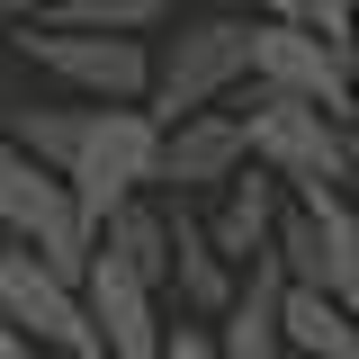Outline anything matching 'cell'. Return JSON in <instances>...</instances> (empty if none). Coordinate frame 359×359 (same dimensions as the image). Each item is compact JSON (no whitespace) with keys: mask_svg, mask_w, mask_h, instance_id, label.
I'll return each instance as SVG.
<instances>
[{"mask_svg":"<svg viewBox=\"0 0 359 359\" xmlns=\"http://www.w3.org/2000/svg\"><path fill=\"white\" fill-rule=\"evenodd\" d=\"M18 63L63 81L81 108H144L153 99V45L144 36H90V27H18Z\"/></svg>","mask_w":359,"mask_h":359,"instance_id":"277c9868","label":"cell"},{"mask_svg":"<svg viewBox=\"0 0 359 359\" xmlns=\"http://www.w3.org/2000/svg\"><path fill=\"white\" fill-rule=\"evenodd\" d=\"M287 351L297 359H359V323L341 297H323V287H287Z\"/></svg>","mask_w":359,"mask_h":359,"instance_id":"4fadbf2b","label":"cell"},{"mask_svg":"<svg viewBox=\"0 0 359 359\" xmlns=\"http://www.w3.org/2000/svg\"><path fill=\"white\" fill-rule=\"evenodd\" d=\"M233 81H252V18H189L180 36L153 45V117L180 126L198 108H216Z\"/></svg>","mask_w":359,"mask_h":359,"instance_id":"5b68a950","label":"cell"},{"mask_svg":"<svg viewBox=\"0 0 359 359\" xmlns=\"http://www.w3.org/2000/svg\"><path fill=\"white\" fill-rule=\"evenodd\" d=\"M171 287H180V306H189V314H216V323H224V306L243 297V269L216 252V233L189 216L180 198H171Z\"/></svg>","mask_w":359,"mask_h":359,"instance_id":"8fae6325","label":"cell"},{"mask_svg":"<svg viewBox=\"0 0 359 359\" xmlns=\"http://www.w3.org/2000/svg\"><path fill=\"white\" fill-rule=\"evenodd\" d=\"M171 18V0H54V18L36 27H90V36H153Z\"/></svg>","mask_w":359,"mask_h":359,"instance_id":"2e32d148","label":"cell"},{"mask_svg":"<svg viewBox=\"0 0 359 359\" xmlns=\"http://www.w3.org/2000/svg\"><path fill=\"white\" fill-rule=\"evenodd\" d=\"M0 233H9L18 252H36L45 269H63V278H81L90 252H99V233H90L81 207H72V180L45 171L36 153H18L9 126H0Z\"/></svg>","mask_w":359,"mask_h":359,"instance_id":"3957f363","label":"cell"},{"mask_svg":"<svg viewBox=\"0 0 359 359\" xmlns=\"http://www.w3.org/2000/svg\"><path fill=\"white\" fill-rule=\"evenodd\" d=\"M243 135H252V162H261L287 198H323V189H351V126L314 99H287V90H261L243 108Z\"/></svg>","mask_w":359,"mask_h":359,"instance_id":"6da1fadb","label":"cell"},{"mask_svg":"<svg viewBox=\"0 0 359 359\" xmlns=\"http://www.w3.org/2000/svg\"><path fill=\"white\" fill-rule=\"evenodd\" d=\"M63 180H72L81 224L108 233L117 207H135V198L162 189V117L153 108H90V135H81V153H72Z\"/></svg>","mask_w":359,"mask_h":359,"instance_id":"7a4b0ae2","label":"cell"},{"mask_svg":"<svg viewBox=\"0 0 359 359\" xmlns=\"http://www.w3.org/2000/svg\"><path fill=\"white\" fill-rule=\"evenodd\" d=\"M0 18L9 27H36V18H54V0H0Z\"/></svg>","mask_w":359,"mask_h":359,"instance_id":"d6986e66","label":"cell"},{"mask_svg":"<svg viewBox=\"0 0 359 359\" xmlns=\"http://www.w3.org/2000/svg\"><path fill=\"white\" fill-rule=\"evenodd\" d=\"M162 359H224V341L207 323H171V332H162Z\"/></svg>","mask_w":359,"mask_h":359,"instance_id":"ac0fdd59","label":"cell"},{"mask_svg":"<svg viewBox=\"0 0 359 359\" xmlns=\"http://www.w3.org/2000/svg\"><path fill=\"white\" fill-rule=\"evenodd\" d=\"M0 252H9V233H0Z\"/></svg>","mask_w":359,"mask_h":359,"instance_id":"cb8c5ba5","label":"cell"},{"mask_svg":"<svg viewBox=\"0 0 359 359\" xmlns=\"http://www.w3.org/2000/svg\"><path fill=\"white\" fill-rule=\"evenodd\" d=\"M9 81H18V45H0V99H9Z\"/></svg>","mask_w":359,"mask_h":359,"instance_id":"7402d4cb","label":"cell"},{"mask_svg":"<svg viewBox=\"0 0 359 359\" xmlns=\"http://www.w3.org/2000/svg\"><path fill=\"white\" fill-rule=\"evenodd\" d=\"M99 252H117V261L135 269V278H171V207L162 198H135V207H117L108 216V233H99Z\"/></svg>","mask_w":359,"mask_h":359,"instance_id":"5bb4252c","label":"cell"},{"mask_svg":"<svg viewBox=\"0 0 359 359\" xmlns=\"http://www.w3.org/2000/svg\"><path fill=\"white\" fill-rule=\"evenodd\" d=\"M81 297H90V323H99V351L108 359H162V287L135 278L117 252H90L81 269Z\"/></svg>","mask_w":359,"mask_h":359,"instance_id":"ba28073f","label":"cell"},{"mask_svg":"<svg viewBox=\"0 0 359 359\" xmlns=\"http://www.w3.org/2000/svg\"><path fill=\"white\" fill-rule=\"evenodd\" d=\"M278 216H287V189H278V180L252 162V171L224 180V216L207 224V233H216V252H224L233 269H252L269 243H278Z\"/></svg>","mask_w":359,"mask_h":359,"instance_id":"7c38bea8","label":"cell"},{"mask_svg":"<svg viewBox=\"0 0 359 359\" xmlns=\"http://www.w3.org/2000/svg\"><path fill=\"white\" fill-rule=\"evenodd\" d=\"M287 269L269 261H252L243 269V297L224 306V323H216V341H224V359H287Z\"/></svg>","mask_w":359,"mask_h":359,"instance_id":"30bf717a","label":"cell"},{"mask_svg":"<svg viewBox=\"0 0 359 359\" xmlns=\"http://www.w3.org/2000/svg\"><path fill=\"white\" fill-rule=\"evenodd\" d=\"M233 171H252V135L233 108H198L162 126V198H198V189H224Z\"/></svg>","mask_w":359,"mask_h":359,"instance_id":"9c48e42d","label":"cell"},{"mask_svg":"<svg viewBox=\"0 0 359 359\" xmlns=\"http://www.w3.org/2000/svg\"><path fill=\"white\" fill-rule=\"evenodd\" d=\"M351 45L314 36L306 18H252V81L261 90H287V99H314L351 126Z\"/></svg>","mask_w":359,"mask_h":359,"instance_id":"52a82bcc","label":"cell"},{"mask_svg":"<svg viewBox=\"0 0 359 359\" xmlns=\"http://www.w3.org/2000/svg\"><path fill=\"white\" fill-rule=\"evenodd\" d=\"M297 18H306L314 36H332V45L359 54V0H297Z\"/></svg>","mask_w":359,"mask_h":359,"instance_id":"e0dca14e","label":"cell"},{"mask_svg":"<svg viewBox=\"0 0 359 359\" xmlns=\"http://www.w3.org/2000/svg\"><path fill=\"white\" fill-rule=\"evenodd\" d=\"M0 126H9L18 153H36L45 171H72V153L90 135V108H0Z\"/></svg>","mask_w":359,"mask_h":359,"instance_id":"9a60e30c","label":"cell"},{"mask_svg":"<svg viewBox=\"0 0 359 359\" xmlns=\"http://www.w3.org/2000/svg\"><path fill=\"white\" fill-rule=\"evenodd\" d=\"M332 297H341V306H351V323H359V261L341 269V287H332Z\"/></svg>","mask_w":359,"mask_h":359,"instance_id":"44dd1931","label":"cell"},{"mask_svg":"<svg viewBox=\"0 0 359 359\" xmlns=\"http://www.w3.org/2000/svg\"><path fill=\"white\" fill-rule=\"evenodd\" d=\"M0 323H18L36 351L54 359H108L99 351V323H90V297L81 278H63V269H45L36 252H0Z\"/></svg>","mask_w":359,"mask_h":359,"instance_id":"8992f818","label":"cell"},{"mask_svg":"<svg viewBox=\"0 0 359 359\" xmlns=\"http://www.w3.org/2000/svg\"><path fill=\"white\" fill-rule=\"evenodd\" d=\"M252 9H261V18H297V0H252Z\"/></svg>","mask_w":359,"mask_h":359,"instance_id":"603a6c76","label":"cell"},{"mask_svg":"<svg viewBox=\"0 0 359 359\" xmlns=\"http://www.w3.org/2000/svg\"><path fill=\"white\" fill-rule=\"evenodd\" d=\"M0 359H36V341H27L18 323H0Z\"/></svg>","mask_w":359,"mask_h":359,"instance_id":"ffe728a7","label":"cell"}]
</instances>
